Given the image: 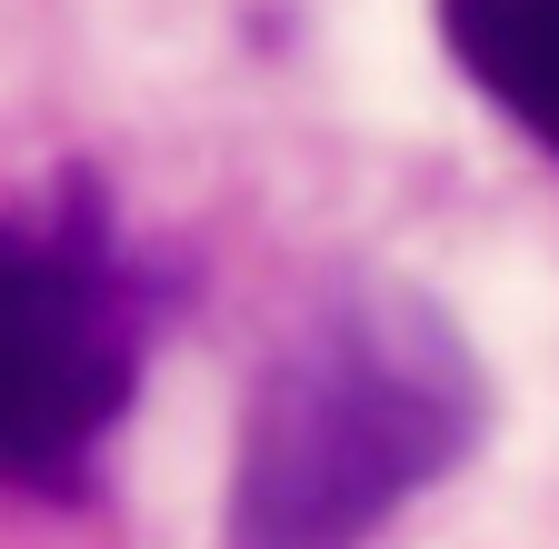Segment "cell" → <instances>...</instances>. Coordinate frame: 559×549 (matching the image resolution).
Segmentation results:
<instances>
[{"label": "cell", "instance_id": "cell-3", "mask_svg": "<svg viewBox=\"0 0 559 549\" xmlns=\"http://www.w3.org/2000/svg\"><path fill=\"white\" fill-rule=\"evenodd\" d=\"M440 40L559 160V0H440Z\"/></svg>", "mask_w": 559, "mask_h": 549}, {"label": "cell", "instance_id": "cell-2", "mask_svg": "<svg viewBox=\"0 0 559 549\" xmlns=\"http://www.w3.org/2000/svg\"><path fill=\"white\" fill-rule=\"evenodd\" d=\"M140 270L100 200L70 190L60 220H0V479L70 500L140 390Z\"/></svg>", "mask_w": 559, "mask_h": 549}, {"label": "cell", "instance_id": "cell-1", "mask_svg": "<svg viewBox=\"0 0 559 549\" xmlns=\"http://www.w3.org/2000/svg\"><path fill=\"white\" fill-rule=\"evenodd\" d=\"M469 339L419 290L320 300L250 380L221 549H370L479 450Z\"/></svg>", "mask_w": 559, "mask_h": 549}]
</instances>
